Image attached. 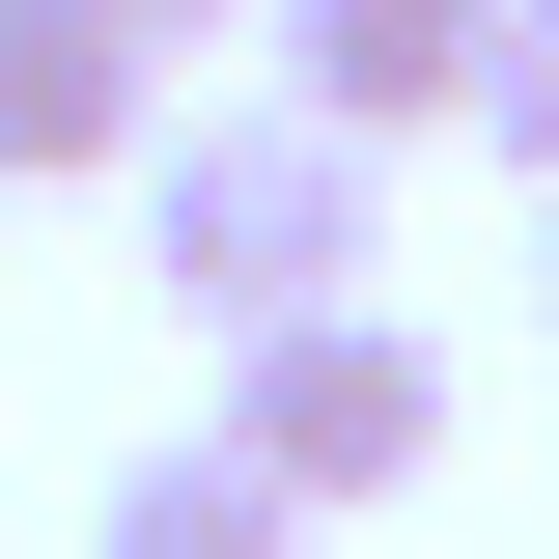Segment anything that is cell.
I'll return each mask as SVG.
<instances>
[{"mask_svg":"<svg viewBox=\"0 0 559 559\" xmlns=\"http://www.w3.org/2000/svg\"><path fill=\"white\" fill-rule=\"evenodd\" d=\"M140 280L197 308V336H280V308H392V140L336 112H168L140 140Z\"/></svg>","mask_w":559,"mask_h":559,"instance_id":"cell-1","label":"cell"},{"mask_svg":"<svg viewBox=\"0 0 559 559\" xmlns=\"http://www.w3.org/2000/svg\"><path fill=\"white\" fill-rule=\"evenodd\" d=\"M224 448H252L308 532H336V503H419L448 476V336H419V308H280V336H224Z\"/></svg>","mask_w":559,"mask_h":559,"instance_id":"cell-2","label":"cell"},{"mask_svg":"<svg viewBox=\"0 0 559 559\" xmlns=\"http://www.w3.org/2000/svg\"><path fill=\"white\" fill-rule=\"evenodd\" d=\"M252 57H280V112H336V140H476L503 0H280Z\"/></svg>","mask_w":559,"mask_h":559,"instance_id":"cell-3","label":"cell"},{"mask_svg":"<svg viewBox=\"0 0 559 559\" xmlns=\"http://www.w3.org/2000/svg\"><path fill=\"white\" fill-rule=\"evenodd\" d=\"M140 28L112 0H0V197H57V168H140Z\"/></svg>","mask_w":559,"mask_h":559,"instance_id":"cell-4","label":"cell"},{"mask_svg":"<svg viewBox=\"0 0 559 559\" xmlns=\"http://www.w3.org/2000/svg\"><path fill=\"white\" fill-rule=\"evenodd\" d=\"M84 559H336V532H308V503H280L252 448H224V419H197V448H140V476L84 503Z\"/></svg>","mask_w":559,"mask_h":559,"instance_id":"cell-5","label":"cell"},{"mask_svg":"<svg viewBox=\"0 0 559 559\" xmlns=\"http://www.w3.org/2000/svg\"><path fill=\"white\" fill-rule=\"evenodd\" d=\"M476 140H503V168L559 197V0H503V57H476Z\"/></svg>","mask_w":559,"mask_h":559,"instance_id":"cell-6","label":"cell"},{"mask_svg":"<svg viewBox=\"0 0 559 559\" xmlns=\"http://www.w3.org/2000/svg\"><path fill=\"white\" fill-rule=\"evenodd\" d=\"M112 28H140V57H252L280 0H112Z\"/></svg>","mask_w":559,"mask_h":559,"instance_id":"cell-7","label":"cell"},{"mask_svg":"<svg viewBox=\"0 0 559 559\" xmlns=\"http://www.w3.org/2000/svg\"><path fill=\"white\" fill-rule=\"evenodd\" d=\"M532 308H559V197H532Z\"/></svg>","mask_w":559,"mask_h":559,"instance_id":"cell-8","label":"cell"}]
</instances>
